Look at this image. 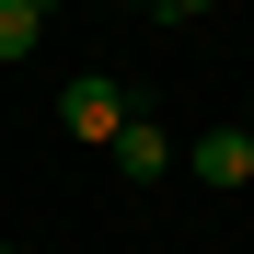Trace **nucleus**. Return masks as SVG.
<instances>
[{
	"mask_svg": "<svg viewBox=\"0 0 254 254\" xmlns=\"http://www.w3.org/2000/svg\"><path fill=\"white\" fill-rule=\"evenodd\" d=\"M35 35H47V0H0V58H35Z\"/></svg>",
	"mask_w": 254,
	"mask_h": 254,
	"instance_id": "nucleus-4",
	"label": "nucleus"
},
{
	"mask_svg": "<svg viewBox=\"0 0 254 254\" xmlns=\"http://www.w3.org/2000/svg\"><path fill=\"white\" fill-rule=\"evenodd\" d=\"M127 12H162V0H127Z\"/></svg>",
	"mask_w": 254,
	"mask_h": 254,
	"instance_id": "nucleus-6",
	"label": "nucleus"
},
{
	"mask_svg": "<svg viewBox=\"0 0 254 254\" xmlns=\"http://www.w3.org/2000/svg\"><path fill=\"white\" fill-rule=\"evenodd\" d=\"M162 12H185V23H208V12H220V0H162Z\"/></svg>",
	"mask_w": 254,
	"mask_h": 254,
	"instance_id": "nucleus-5",
	"label": "nucleus"
},
{
	"mask_svg": "<svg viewBox=\"0 0 254 254\" xmlns=\"http://www.w3.org/2000/svg\"><path fill=\"white\" fill-rule=\"evenodd\" d=\"M185 174L196 185H254V139H243V127H208V139L185 150Z\"/></svg>",
	"mask_w": 254,
	"mask_h": 254,
	"instance_id": "nucleus-2",
	"label": "nucleus"
},
{
	"mask_svg": "<svg viewBox=\"0 0 254 254\" xmlns=\"http://www.w3.org/2000/svg\"><path fill=\"white\" fill-rule=\"evenodd\" d=\"M58 116H69V139H93V150H116V139H127V93H116L104 69H81L69 93H58Z\"/></svg>",
	"mask_w": 254,
	"mask_h": 254,
	"instance_id": "nucleus-1",
	"label": "nucleus"
},
{
	"mask_svg": "<svg viewBox=\"0 0 254 254\" xmlns=\"http://www.w3.org/2000/svg\"><path fill=\"white\" fill-rule=\"evenodd\" d=\"M162 162H174V139H162L150 116H127V139H116V174H127V185H162Z\"/></svg>",
	"mask_w": 254,
	"mask_h": 254,
	"instance_id": "nucleus-3",
	"label": "nucleus"
},
{
	"mask_svg": "<svg viewBox=\"0 0 254 254\" xmlns=\"http://www.w3.org/2000/svg\"><path fill=\"white\" fill-rule=\"evenodd\" d=\"M243 139H254V127H243Z\"/></svg>",
	"mask_w": 254,
	"mask_h": 254,
	"instance_id": "nucleus-7",
	"label": "nucleus"
}]
</instances>
